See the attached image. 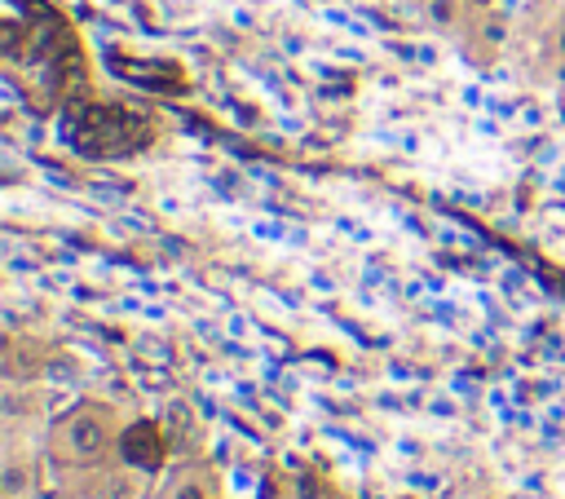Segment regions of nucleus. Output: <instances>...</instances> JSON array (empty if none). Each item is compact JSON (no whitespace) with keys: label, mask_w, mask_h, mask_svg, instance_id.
Masks as SVG:
<instances>
[{"label":"nucleus","mask_w":565,"mask_h":499,"mask_svg":"<svg viewBox=\"0 0 565 499\" xmlns=\"http://www.w3.org/2000/svg\"><path fill=\"white\" fill-rule=\"evenodd\" d=\"M119 433H115V420L110 411L102 406H79L71 415H62L53 428H49V455L57 464H71V468H93L102 464L110 450H115Z\"/></svg>","instance_id":"1"},{"label":"nucleus","mask_w":565,"mask_h":499,"mask_svg":"<svg viewBox=\"0 0 565 499\" xmlns=\"http://www.w3.org/2000/svg\"><path fill=\"white\" fill-rule=\"evenodd\" d=\"M115 450H119V459H124L128 468L154 473V468L163 464V450H168V446H163V433H159V424H154V420H137V424L119 428Z\"/></svg>","instance_id":"2"},{"label":"nucleus","mask_w":565,"mask_h":499,"mask_svg":"<svg viewBox=\"0 0 565 499\" xmlns=\"http://www.w3.org/2000/svg\"><path fill=\"white\" fill-rule=\"evenodd\" d=\"M31 486H35V468L26 459H18V455H4V464H0V495L4 499H26Z\"/></svg>","instance_id":"3"},{"label":"nucleus","mask_w":565,"mask_h":499,"mask_svg":"<svg viewBox=\"0 0 565 499\" xmlns=\"http://www.w3.org/2000/svg\"><path fill=\"white\" fill-rule=\"evenodd\" d=\"M40 380L53 389H71V384H79V362L71 353H53L40 362Z\"/></svg>","instance_id":"4"},{"label":"nucleus","mask_w":565,"mask_h":499,"mask_svg":"<svg viewBox=\"0 0 565 499\" xmlns=\"http://www.w3.org/2000/svg\"><path fill=\"white\" fill-rule=\"evenodd\" d=\"M463 9H468V0H424V13H428V22L437 31H455Z\"/></svg>","instance_id":"5"},{"label":"nucleus","mask_w":565,"mask_h":499,"mask_svg":"<svg viewBox=\"0 0 565 499\" xmlns=\"http://www.w3.org/2000/svg\"><path fill=\"white\" fill-rule=\"evenodd\" d=\"M168 499H212V495H207V486L199 477H181V481H172Z\"/></svg>","instance_id":"6"},{"label":"nucleus","mask_w":565,"mask_h":499,"mask_svg":"<svg viewBox=\"0 0 565 499\" xmlns=\"http://www.w3.org/2000/svg\"><path fill=\"white\" fill-rule=\"evenodd\" d=\"M168 424L172 428H190V406L185 402H168Z\"/></svg>","instance_id":"7"},{"label":"nucleus","mask_w":565,"mask_h":499,"mask_svg":"<svg viewBox=\"0 0 565 499\" xmlns=\"http://www.w3.org/2000/svg\"><path fill=\"white\" fill-rule=\"evenodd\" d=\"M552 49H556V57L565 62V18L556 22V35H552Z\"/></svg>","instance_id":"8"},{"label":"nucleus","mask_w":565,"mask_h":499,"mask_svg":"<svg viewBox=\"0 0 565 499\" xmlns=\"http://www.w3.org/2000/svg\"><path fill=\"white\" fill-rule=\"evenodd\" d=\"M468 4H472V9H486V4H494V0H468Z\"/></svg>","instance_id":"9"}]
</instances>
